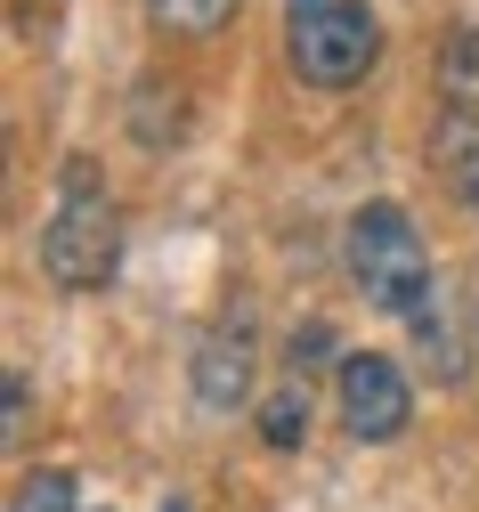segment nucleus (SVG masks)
<instances>
[{
	"label": "nucleus",
	"mask_w": 479,
	"mask_h": 512,
	"mask_svg": "<svg viewBox=\"0 0 479 512\" xmlns=\"http://www.w3.org/2000/svg\"><path fill=\"white\" fill-rule=\"evenodd\" d=\"M147 17L179 41H212L228 17H236V0H147Z\"/></svg>",
	"instance_id": "0eeeda50"
},
{
	"label": "nucleus",
	"mask_w": 479,
	"mask_h": 512,
	"mask_svg": "<svg viewBox=\"0 0 479 512\" xmlns=\"http://www.w3.org/2000/svg\"><path fill=\"white\" fill-rule=\"evenodd\" d=\"M9 512H74V472H33Z\"/></svg>",
	"instance_id": "1a4fd4ad"
},
{
	"label": "nucleus",
	"mask_w": 479,
	"mask_h": 512,
	"mask_svg": "<svg viewBox=\"0 0 479 512\" xmlns=\"http://www.w3.org/2000/svg\"><path fill=\"white\" fill-rule=\"evenodd\" d=\"M382 57V17L366 0H293V74L309 90H358Z\"/></svg>",
	"instance_id": "7ed1b4c3"
},
{
	"label": "nucleus",
	"mask_w": 479,
	"mask_h": 512,
	"mask_svg": "<svg viewBox=\"0 0 479 512\" xmlns=\"http://www.w3.org/2000/svg\"><path fill=\"white\" fill-rule=\"evenodd\" d=\"M163 512H187V504H179V496H171V504H163Z\"/></svg>",
	"instance_id": "9b49d317"
},
{
	"label": "nucleus",
	"mask_w": 479,
	"mask_h": 512,
	"mask_svg": "<svg viewBox=\"0 0 479 512\" xmlns=\"http://www.w3.org/2000/svg\"><path fill=\"white\" fill-rule=\"evenodd\" d=\"M431 171H439V187L463 204V212H479V106H439V122H431Z\"/></svg>",
	"instance_id": "39448f33"
},
{
	"label": "nucleus",
	"mask_w": 479,
	"mask_h": 512,
	"mask_svg": "<svg viewBox=\"0 0 479 512\" xmlns=\"http://www.w3.org/2000/svg\"><path fill=\"white\" fill-rule=\"evenodd\" d=\"M260 439H268V447H301V439H309V382L260 399Z\"/></svg>",
	"instance_id": "6e6552de"
},
{
	"label": "nucleus",
	"mask_w": 479,
	"mask_h": 512,
	"mask_svg": "<svg viewBox=\"0 0 479 512\" xmlns=\"http://www.w3.org/2000/svg\"><path fill=\"white\" fill-rule=\"evenodd\" d=\"M333 407H341V431L350 439L382 447V439H398L415 423V382H406L398 358H382V350H350L333 366Z\"/></svg>",
	"instance_id": "20e7f679"
},
{
	"label": "nucleus",
	"mask_w": 479,
	"mask_h": 512,
	"mask_svg": "<svg viewBox=\"0 0 479 512\" xmlns=\"http://www.w3.org/2000/svg\"><path fill=\"white\" fill-rule=\"evenodd\" d=\"M341 261H350V285L366 293V309H382V317H415L439 293L431 244L398 204H358L350 236H341Z\"/></svg>",
	"instance_id": "f257e3e1"
},
{
	"label": "nucleus",
	"mask_w": 479,
	"mask_h": 512,
	"mask_svg": "<svg viewBox=\"0 0 479 512\" xmlns=\"http://www.w3.org/2000/svg\"><path fill=\"white\" fill-rule=\"evenodd\" d=\"M325 342H333L325 326H301V334L285 342V350H293V374H301V366H317V358H325Z\"/></svg>",
	"instance_id": "9d476101"
},
{
	"label": "nucleus",
	"mask_w": 479,
	"mask_h": 512,
	"mask_svg": "<svg viewBox=\"0 0 479 512\" xmlns=\"http://www.w3.org/2000/svg\"><path fill=\"white\" fill-rule=\"evenodd\" d=\"M195 399L212 415H236L252 399V334L244 326H220L212 342L195 350Z\"/></svg>",
	"instance_id": "423d86ee"
},
{
	"label": "nucleus",
	"mask_w": 479,
	"mask_h": 512,
	"mask_svg": "<svg viewBox=\"0 0 479 512\" xmlns=\"http://www.w3.org/2000/svg\"><path fill=\"white\" fill-rule=\"evenodd\" d=\"M114 252H122L114 196H106L98 163L74 155V163L57 171V212H49V228H41V269H49V285H65V293H98V285L114 277Z\"/></svg>",
	"instance_id": "f03ea898"
}]
</instances>
